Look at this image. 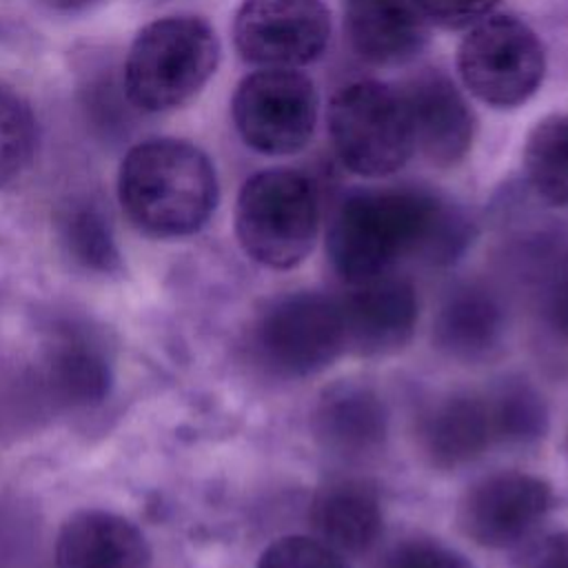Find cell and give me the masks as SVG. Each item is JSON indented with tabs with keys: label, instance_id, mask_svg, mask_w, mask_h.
Listing matches in <instances>:
<instances>
[{
	"label": "cell",
	"instance_id": "23",
	"mask_svg": "<svg viewBox=\"0 0 568 568\" xmlns=\"http://www.w3.org/2000/svg\"><path fill=\"white\" fill-rule=\"evenodd\" d=\"M36 118L11 89L0 87V186L16 180L36 151Z\"/></svg>",
	"mask_w": 568,
	"mask_h": 568
},
{
	"label": "cell",
	"instance_id": "8",
	"mask_svg": "<svg viewBox=\"0 0 568 568\" xmlns=\"http://www.w3.org/2000/svg\"><path fill=\"white\" fill-rule=\"evenodd\" d=\"M315 84L297 69H260L246 75L231 102L240 138L264 155L302 151L317 122Z\"/></svg>",
	"mask_w": 568,
	"mask_h": 568
},
{
	"label": "cell",
	"instance_id": "15",
	"mask_svg": "<svg viewBox=\"0 0 568 568\" xmlns=\"http://www.w3.org/2000/svg\"><path fill=\"white\" fill-rule=\"evenodd\" d=\"M351 47L379 67L413 60L428 40V22L413 0H342Z\"/></svg>",
	"mask_w": 568,
	"mask_h": 568
},
{
	"label": "cell",
	"instance_id": "22",
	"mask_svg": "<svg viewBox=\"0 0 568 568\" xmlns=\"http://www.w3.org/2000/svg\"><path fill=\"white\" fill-rule=\"evenodd\" d=\"M62 240L75 262L109 273L120 264L111 224L93 202H73L60 220Z\"/></svg>",
	"mask_w": 568,
	"mask_h": 568
},
{
	"label": "cell",
	"instance_id": "18",
	"mask_svg": "<svg viewBox=\"0 0 568 568\" xmlns=\"http://www.w3.org/2000/svg\"><path fill=\"white\" fill-rule=\"evenodd\" d=\"M506 333V308L486 284H459L439 304L433 339L439 351L462 362L486 359Z\"/></svg>",
	"mask_w": 568,
	"mask_h": 568
},
{
	"label": "cell",
	"instance_id": "20",
	"mask_svg": "<svg viewBox=\"0 0 568 568\" xmlns=\"http://www.w3.org/2000/svg\"><path fill=\"white\" fill-rule=\"evenodd\" d=\"M524 171L544 202L568 206V113L535 124L524 146Z\"/></svg>",
	"mask_w": 568,
	"mask_h": 568
},
{
	"label": "cell",
	"instance_id": "4",
	"mask_svg": "<svg viewBox=\"0 0 568 568\" xmlns=\"http://www.w3.org/2000/svg\"><path fill=\"white\" fill-rule=\"evenodd\" d=\"M317 226V189L297 169H264L251 175L237 193V242L248 257L268 268L297 266L311 253Z\"/></svg>",
	"mask_w": 568,
	"mask_h": 568
},
{
	"label": "cell",
	"instance_id": "12",
	"mask_svg": "<svg viewBox=\"0 0 568 568\" xmlns=\"http://www.w3.org/2000/svg\"><path fill=\"white\" fill-rule=\"evenodd\" d=\"M413 129L415 151L437 166L466 158L475 140V113L442 71H419L399 87Z\"/></svg>",
	"mask_w": 568,
	"mask_h": 568
},
{
	"label": "cell",
	"instance_id": "16",
	"mask_svg": "<svg viewBox=\"0 0 568 568\" xmlns=\"http://www.w3.org/2000/svg\"><path fill=\"white\" fill-rule=\"evenodd\" d=\"M313 426L326 450L342 457H366L386 442L388 408L373 386L337 382L320 395Z\"/></svg>",
	"mask_w": 568,
	"mask_h": 568
},
{
	"label": "cell",
	"instance_id": "10",
	"mask_svg": "<svg viewBox=\"0 0 568 568\" xmlns=\"http://www.w3.org/2000/svg\"><path fill=\"white\" fill-rule=\"evenodd\" d=\"M552 488L546 479L499 470L470 484L457 501L459 530L484 548H508L526 539L548 515Z\"/></svg>",
	"mask_w": 568,
	"mask_h": 568
},
{
	"label": "cell",
	"instance_id": "13",
	"mask_svg": "<svg viewBox=\"0 0 568 568\" xmlns=\"http://www.w3.org/2000/svg\"><path fill=\"white\" fill-rule=\"evenodd\" d=\"M55 568H149L144 532L126 517L82 508L64 519L55 537Z\"/></svg>",
	"mask_w": 568,
	"mask_h": 568
},
{
	"label": "cell",
	"instance_id": "1",
	"mask_svg": "<svg viewBox=\"0 0 568 568\" xmlns=\"http://www.w3.org/2000/svg\"><path fill=\"white\" fill-rule=\"evenodd\" d=\"M466 217L439 195L417 186L364 189L337 206L326 251L346 284L393 273L406 257L453 262L468 244Z\"/></svg>",
	"mask_w": 568,
	"mask_h": 568
},
{
	"label": "cell",
	"instance_id": "5",
	"mask_svg": "<svg viewBox=\"0 0 568 568\" xmlns=\"http://www.w3.org/2000/svg\"><path fill=\"white\" fill-rule=\"evenodd\" d=\"M328 135L339 162L364 178L393 175L415 153L402 89L379 80H357L333 95Z\"/></svg>",
	"mask_w": 568,
	"mask_h": 568
},
{
	"label": "cell",
	"instance_id": "3",
	"mask_svg": "<svg viewBox=\"0 0 568 568\" xmlns=\"http://www.w3.org/2000/svg\"><path fill=\"white\" fill-rule=\"evenodd\" d=\"M220 42L197 16H164L133 40L122 87L131 106L160 113L189 102L215 73Z\"/></svg>",
	"mask_w": 568,
	"mask_h": 568
},
{
	"label": "cell",
	"instance_id": "2",
	"mask_svg": "<svg viewBox=\"0 0 568 568\" xmlns=\"http://www.w3.org/2000/svg\"><path fill=\"white\" fill-rule=\"evenodd\" d=\"M126 217L146 235L200 231L217 204V175L202 149L178 138H151L129 149L118 173Z\"/></svg>",
	"mask_w": 568,
	"mask_h": 568
},
{
	"label": "cell",
	"instance_id": "24",
	"mask_svg": "<svg viewBox=\"0 0 568 568\" xmlns=\"http://www.w3.org/2000/svg\"><path fill=\"white\" fill-rule=\"evenodd\" d=\"M257 568H348L344 557L317 537L288 535L273 541L257 561Z\"/></svg>",
	"mask_w": 568,
	"mask_h": 568
},
{
	"label": "cell",
	"instance_id": "29",
	"mask_svg": "<svg viewBox=\"0 0 568 568\" xmlns=\"http://www.w3.org/2000/svg\"><path fill=\"white\" fill-rule=\"evenodd\" d=\"M38 2H42L44 7L55 9V11H78V9L89 7L93 0H38Z\"/></svg>",
	"mask_w": 568,
	"mask_h": 568
},
{
	"label": "cell",
	"instance_id": "25",
	"mask_svg": "<svg viewBox=\"0 0 568 568\" xmlns=\"http://www.w3.org/2000/svg\"><path fill=\"white\" fill-rule=\"evenodd\" d=\"M382 568H475L466 555L430 537L397 541L384 557Z\"/></svg>",
	"mask_w": 568,
	"mask_h": 568
},
{
	"label": "cell",
	"instance_id": "9",
	"mask_svg": "<svg viewBox=\"0 0 568 568\" xmlns=\"http://www.w3.org/2000/svg\"><path fill=\"white\" fill-rule=\"evenodd\" d=\"M331 38L322 0H242L233 42L242 60L260 69H297L317 60Z\"/></svg>",
	"mask_w": 568,
	"mask_h": 568
},
{
	"label": "cell",
	"instance_id": "17",
	"mask_svg": "<svg viewBox=\"0 0 568 568\" xmlns=\"http://www.w3.org/2000/svg\"><path fill=\"white\" fill-rule=\"evenodd\" d=\"M315 537L339 555L366 552L379 537V490L362 477H337L317 488L308 513Z\"/></svg>",
	"mask_w": 568,
	"mask_h": 568
},
{
	"label": "cell",
	"instance_id": "26",
	"mask_svg": "<svg viewBox=\"0 0 568 568\" xmlns=\"http://www.w3.org/2000/svg\"><path fill=\"white\" fill-rule=\"evenodd\" d=\"M539 308L544 322L568 339V251L548 262L539 284Z\"/></svg>",
	"mask_w": 568,
	"mask_h": 568
},
{
	"label": "cell",
	"instance_id": "19",
	"mask_svg": "<svg viewBox=\"0 0 568 568\" xmlns=\"http://www.w3.org/2000/svg\"><path fill=\"white\" fill-rule=\"evenodd\" d=\"M109 364L98 344L80 333H67L49 355V382L71 404L98 402L109 390Z\"/></svg>",
	"mask_w": 568,
	"mask_h": 568
},
{
	"label": "cell",
	"instance_id": "21",
	"mask_svg": "<svg viewBox=\"0 0 568 568\" xmlns=\"http://www.w3.org/2000/svg\"><path fill=\"white\" fill-rule=\"evenodd\" d=\"M495 442L528 444L544 437L548 408L539 390L524 379H504L484 390Z\"/></svg>",
	"mask_w": 568,
	"mask_h": 568
},
{
	"label": "cell",
	"instance_id": "6",
	"mask_svg": "<svg viewBox=\"0 0 568 568\" xmlns=\"http://www.w3.org/2000/svg\"><path fill=\"white\" fill-rule=\"evenodd\" d=\"M248 346L257 364L277 377L324 371L346 351L337 297L297 291L271 300L253 320Z\"/></svg>",
	"mask_w": 568,
	"mask_h": 568
},
{
	"label": "cell",
	"instance_id": "11",
	"mask_svg": "<svg viewBox=\"0 0 568 568\" xmlns=\"http://www.w3.org/2000/svg\"><path fill=\"white\" fill-rule=\"evenodd\" d=\"M337 297L346 351L362 357L390 355L404 348L417 326L415 286L395 273H384Z\"/></svg>",
	"mask_w": 568,
	"mask_h": 568
},
{
	"label": "cell",
	"instance_id": "28",
	"mask_svg": "<svg viewBox=\"0 0 568 568\" xmlns=\"http://www.w3.org/2000/svg\"><path fill=\"white\" fill-rule=\"evenodd\" d=\"M521 568H568V530L541 537L526 552Z\"/></svg>",
	"mask_w": 568,
	"mask_h": 568
},
{
	"label": "cell",
	"instance_id": "27",
	"mask_svg": "<svg viewBox=\"0 0 568 568\" xmlns=\"http://www.w3.org/2000/svg\"><path fill=\"white\" fill-rule=\"evenodd\" d=\"M426 22L444 29H470L488 18L499 0H413Z\"/></svg>",
	"mask_w": 568,
	"mask_h": 568
},
{
	"label": "cell",
	"instance_id": "7",
	"mask_svg": "<svg viewBox=\"0 0 568 568\" xmlns=\"http://www.w3.org/2000/svg\"><path fill=\"white\" fill-rule=\"evenodd\" d=\"M457 69L477 100L495 109H515L541 87L546 51L524 20L490 13L464 36Z\"/></svg>",
	"mask_w": 568,
	"mask_h": 568
},
{
	"label": "cell",
	"instance_id": "14",
	"mask_svg": "<svg viewBox=\"0 0 568 568\" xmlns=\"http://www.w3.org/2000/svg\"><path fill=\"white\" fill-rule=\"evenodd\" d=\"M417 442L437 468H457L495 444L486 393L455 390L435 399L417 419Z\"/></svg>",
	"mask_w": 568,
	"mask_h": 568
}]
</instances>
